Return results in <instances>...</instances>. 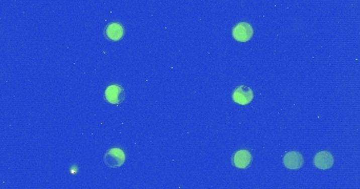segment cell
<instances>
[{
    "label": "cell",
    "mask_w": 360,
    "mask_h": 189,
    "mask_svg": "<svg viewBox=\"0 0 360 189\" xmlns=\"http://www.w3.org/2000/svg\"><path fill=\"white\" fill-rule=\"evenodd\" d=\"M105 97L109 103L118 105L121 102L125 101L126 99L125 88L118 84H111L106 88Z\"/></svg>",
    "instance_id": "2"
},
{
    "label": "cell",
    "mask_w": 360,
    "mask_h": 189,
    "mask_svg": "<svg viewBox=\"0 0 360 189\" xmlns=\"http://www.w3.org/2000/svg\"><path fill=\"white\" fill-rule=\"evenodd\" d=\"M253 98H254L253 91L246 85H240L233 92L234 102L240 105L250 104L252 102Z\"/></svg>",
    "instance_id": "4"
},
{
    "label": "cell",
    "mask_w": 360,
    "mask_h": 189,
    "mask_svg": "<svg viewBox=\"0 0 360 189\" xmlns=\"http://www.w3.org/2000/svg\"><path fill=\"white\" fill-rule=\"evenodd\" d=\"M313 163L318 169H321V170L330 169L334 165V157L331 152H329L327 150L319 151L318 153L315 154Z\"/></svg>",
    "instance_id": "5"
},
{
    "label": "cell",
    "mask_w": 360,
    "mask_h": 189,
    "mask_svg": "<svg viewBox=\"0 0 360 189\" xmlns=\"http://www.w3.org/2000/svg\"><path fill=\"white\" fill-rule=\"evenodd\" d=\"M283 162L287 168L295 170L302 167L303 157L299 151H290L285 154Z\"/></svg>",
    "instance_id": "7"
},
{
    "label": "cell",
    "mask_w": 360,
    "mask_h": 189,
    "mask_svg": "<svg viewBox=\"0 0 360 189\" xmlns=\"http://www.w3.org/2000/svg\"><path fill=\"white\" fill-rule=\"evenodd\" d=\"M232 162L236 168L245 169L249 167L252 163V154L249 150L245 149L237 150L233 155Z\"/></svg>",
    "instance_id": "6"
},
{
    "label": "cell",
    "mask_w": 360,
    "mask_h": 189,
    "mask_svg": "<svg viewBox=\"0 0 360 189\" xmlns=\"http://www.w3.org/2000/svg\"><path fill=\"white\" fill-rule=\"evenodd\" d=\"M232 35L238 42H247L253 37V28L247 22H239L233 28Z\"/></svg>",
    "instance_id": "3"
},
{
    "label": "cell",
    "mask_w": 360,
    "mask_h": 189,
    "mask_svg": "<svg viewBox=\"0 0 360 189\" xmlns=\"http://www.w3.org/2000/svg\"><path fill=\"white\" fill-rule=\"evenodd\" d=\"M105 35L111 41H118L125 35V29L118 22H112L107 27Z\"/></svg>",
    "instance_id": "8"
},
{
    "label": "cell",
    "mask_w": 360,
    "mask_h": 189,
    "mask_svg": "<svg viewBox=\"0 0 360 189\" xmlns=\"http://www.w3.org/2000/svg\"><path fill=\"white\" fill-rule=\"evenodd\" d=\"M104 162L109 168L120 167L126 162V153L120 148H111L106 151L104 155Z\"/></svg>",
    "instance_id": "1"
}]
</instances>
